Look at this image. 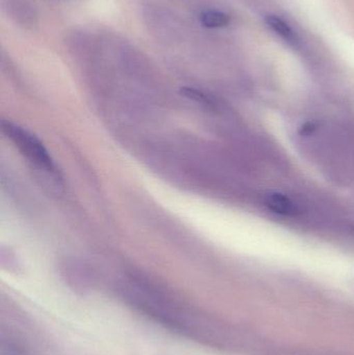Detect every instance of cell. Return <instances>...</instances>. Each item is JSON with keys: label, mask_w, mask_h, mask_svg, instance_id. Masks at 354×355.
<instances>
[{"label": "cell", "mask_w": 354, "mask_h": 355, "mask_svg": "<svg viewBox=\"0 0 354 355\" xmlns=\"http://www.w3.org/2000/svg\"><path fill=\"white\" fill-rule=\"evenodd\" d=\"M266 206L272 212L283 216H293L297 214V206L288 196L278 192H270L264 198Z\"/></svg>", "instance_id": "obj_3"}, {"label": "cell", "mask_w": 354, "mask_h": 355, "mask_svg": "<svg viewBox=\"0 0 354 355\" xmlns=\"http://www.w3.org/2000/svg\"><path fill=\"white\" fill-rule=\"evenodd\" d=\"M2 8L10 20L24 29H33L39 23L35 6L27 0H3Z\"/></svg>", "instance_id": "obj_2"}, {"label": "cell", "mask_w": 354, "mask_h": 355, "mask_svg": "<svg viewBox=\"0 0 354 355\" xmlns=\"http://www.w3.org/2000/svg\"><path fill=\"white\" fill-rule=\"evenodd\" d=\"M265 22L267 26L272 31H274L276 35L282 37L289 45L294 46V47L299 45V39L297 33L289 26L288 23L285 22L280 17L274 16V15H268L265 18Z\"/></svg>", "instance_id": "obj_4"}, {"label": "cell", "mask_w": 354, "mask_h": 355, "mask_svg": "<svg viewBox=\"0 0 354 355\" xmlns=\"http://www.w3.org/2000/svg\"><path fill=\"white\" fill-rule=\"evenodd\" d=\"M199 20L206 28H222L230 24L231 17L222 10H205L200 14Z\"/></svg>", "instance_id": "obj_5"}, {"label": "cell", "mask_w": 354, "mask_h": 355, "mask_svg": "<svg viewBox=\"0 0 354 355\" xmlns=\"http://www.w3.org/2000/svg\"><path fill=\"white\" fill-rule=\"evenodd\" d=\"M3 135L12 141L19 152L39 171L57 176L55 164L43 143L30 131L10 122H1Z\"/></svg>", "instance_id": "obj_1"}]
</instances>
